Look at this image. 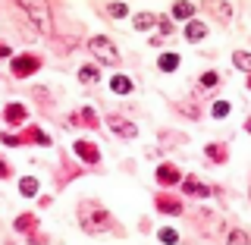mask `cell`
Wrapping results in <instances>:
<instances>
[{"mask_svg": "<svg viewBox=\"0 0 251 245\" xmlns=\"http://www.w3.org/2000/svg\"><path fill=\"white\" fill-rule=\"evenodd\" d=\"M245 129H248V132H251V116H248V123H245Z\"/></svg>", "mask_w": 251, "mask_h": 245, "instance_id": "cell-28", "label": "cell"}, {"mask_svg": "<svg viewBox=\"0 0 251 245\" xmlns=\"http://www.w3.org/2000/svg\"><path fill=\"white\" fill-rule=\"evenodd\" d=\"M204 35H207V26H201L198 19L188 22V28H185V38H188V41H201Z\"/></svg>", "mask_w": 251, "mask_h": 245, "instance_id": "cell-11", "label": "cell"}, {"mask_svg": "<svg viewBox=\"0 0 251 245\" xmlns=\"http://www.w3.org/2000/svg\"><path fill=\"white\" fill-rule=\"evenodd\" d=\"M204 6H207V10L214 13L220 22H229V19H232V6L223 3V0H204Z\"/></svg>", "mask_w": 251, "mask_h": 245, "instance_id": "cell-4", "label": "cell"}, {"mask_svg": "<svg viewBox=\"0 0 251 245\" xmlns=\"http://www.w3.org/2000/svg\"><path fill=\"white\" fill-rule=\"evenodd\" d=\"M6 120H10V123H22V120H25V107H19V104L6 107Z\"/></svg>", "mask_w": 251, "mask_h": 245, "instance_id": "cell-17", "label": "cell"}, {"mask_svg": "<svg viewBox=\"0 0 251 245\" xmlns=\"http://www.w3.org/2000/svg\"><path fill=\"white\" fill-rule=\"evenodd\" d=\"M210 113H214L217 120H223V116H229V101H217V104H214V110H210Z\"/></svg>", "mask_w": 251, "mask_h": 245, "instance_id": "cell-18", "label": "cell"}, {"mask_svg": "<svg viewBox=\"0 0 251 245\" xmlns=\"http://www.w3.org/2000/svg\"><path fill=\"white\" fill-rule=\"evenodd\" d=\"M176 230H160V242H176Z\"/></svg>", "mask_w": 251, "mask_h": 245, "instance_id": "cell-24", "label": "cell"}, {"mask_svg": "<svg viewBox=\"0 0 251 245\" xmlns=\"http://www.w3.org/2000/svg\"><path fill=\"white\" fill-rule=\"evenodd\" d=\"M226 239H229V242H235V245H245V242H248V236L242 233V230H232L229 236H226Z\"/></svg>", "mask_w": 251, "mask_h": 245, "instance_id": "cell-21", "label": "cell"}, {"mask_svg": "<svg viewBox=\"0 0 251 245\" xmlns=\"http://www.w3.org/2000/svg\"><path fill=\"white\" fill-rule=\"evenodd\" d=\"M185 192L188 195H201V198H204V195H207V189H204L201 183H192V179H188V183H185Z\"/></svg>", "mask_w": 251, "mask_h": 245, "instance_id": "cell-19", "label": "cell"}, {"mask_svg": "<svg viewBox=\"0 0 251 245\" xmlns=\"http://www.w3.org/2000/svg\"><path fill=\"white\" fill-rule=\"evenodd\" d=\"M110 88H113L116 94H129V91H132V79H126V76H113V79H110Z\"/></svg>", "mask_w": 251, "mask_h": 245, "instance_id": "cell-14", "label": "cell"}, {"mask_svg": "<svg viewBox=\"0 0 251 245\" xmlns=\"http://www.w3.org/2000/svg\"><path fill=\"white\" fill-rule=\"evenodd\" d=\"M107 10H110V16H126V13H129V10H126V3H110Z\"/></svg>", "mask_w": 251, "mask_h": 245, "instance_id": "cell-23", "label": "cell"}, {"mask_svg": "<svg viewBox=\"0 0 251 245\" xmlns=\"http://www.w3.org/2000/svg\"><path fill=\"white\" fill-rule=\"evenodd\" d=\"M248 85H251V79H248Z\"/></svg>", "mask_w": 251, "mask_h": 245, "instance_id": "cell-29", "label": "cell"}, {"mask_svg": "<svg viewBox=\"0 0 251 245\" xmlns=\"http://www.w3.org/2000/svg\"><path fill=\"white\" fill-rule=\"evenodd\" d=\"M78 217H82V226H85L88 233L110 230V226H113V220L107 217V211L100 208V204H94V201H85V204H82V211H78Z\"/></svg>", "mask_w": 251, "mask_h": 245, "instance_id": "cell-1", "label": "cell"}, {"mask_svg": "<svg viewBox=\"0 0 251 245\" xmlns=\"http://www.w3.org/2000/svg\"><path fill=\"white\" fill-rule=\"evenodd\" d=\"M110 126H113V132H116V136H126V138H135V126H132L129 120H123V116H110V120H107Z\"/></svg>", "mask_w": 251, "mask_h": 245, "instance_id": "cell-5", "label": "cell"}, {"mask_svg": "<svg viewBox=\"0 0 251 245\" xmlns=\"http://www.w3.org/2000/svg\"><path fill=\"white\" fill-rule=\"evenodd\" d=\"M207 151H210V161H223V148L220 145H210Z\"/></svg>", "mask_w": 251, "mask_h": 245, "instance_id": "cell-25", "label": "cell"}, {"mask_svg": "<svg viewBox=\"0 0 251 245\" xmlns=\"http://www.w3.org/2000/svg\"><path fill=\"white\" fill-rule=\"evenodd\" d=\"M232 63L239 69H245V73H251V54H245V51H235L232 54Z\"/></svg>", "mask_w": 251, "mask_h": 245, "instance_id": "cell-15", "label": "cell"}, {"mask_svg": "<svg viewBox=\"0 0 251 245\" xmlns=\"http://www.w3.org/2000/svg\"><path fill=\"white\" fill-rule=\"evenodd\" d=\"M19 6L31 16V22L41 31H50V10H47L44 0H19Z\"/></svg>", "mask_w": 251, "mask_h": 245, "instance_id": "cell-2", "label": "cell"}, {"mask_svg": "<svg viewBox=\"0 0 251 245\" xmlns=\"http://www.w3.org/2000/svg\"><path fill=\"white\" fill-rule=\"evenodd\" d=\"M88 47H91L94 57H98L100 63H107V66H116V63H120V51L113 47V41H110V38H104V35H100V38H91Z\"/></svg>", "mask_w": 251, "mask_h": 245, "instance_id": "cell-3", "label": "cell"}, {"mask_svg": "<svg viewBox=\"0 0 251 245\" xmlns=\"http://www.w3.org/2000/svg\"><path fill=\"white\" fill-rule=\"evenodd\" d=\"M157 211H163V214H179V211H182V204L167 198V195H160V198H157Z\"/></svg>", "mask_w": 251, "mask_h": 245, "instance_id": "cell-12", "label": "cell"}, {"mask_svg": "<svg viewBox=\"0 0 251 245\" xmlns=\"http://www.w3.org/2000/svg\"><path fill=\"white\" fill-rule=\"evenodd\" d=\"M19 192H22V195H28V198H31V195L38 192V179H35V176H25V179L19 183Z\"/></svg>", "mask_w": 251, "mask_h": 245, "instance_id": "cell-16", "label": "cell"}, {"mask_svg": "<svg viewBox=\"0 0 251 245\" xmlns=\"http://www.w3.org/2000/svg\"><path fill=\"white\" fill-rule=\"evenodd\" d=\"M157 66H160V73H173V69H179V57L176 54H160Z\"/></svg>", "mask_w": 251, "mask_h": 245, "instance_id": "cell-13", "label": "cell"}, {"mask_svg": "<svg viewBox=\"0 0 251 245\" xmlns=\"http://www.w3.org/2000/svg\"><path fill=\"white\" fill-rule=\"evenodd\" d=\"M157 19H160V16H154V13H138L132 22H135V28H138V31H148V28H154V26H157Z\"/></svg>", "mask_w": 251, "mask_h": 245, "instance_id": "cell-9", "label": "cell"}, {"mask_svg": "<svg viewBox=\"0 0 251 245\" xmlns=\"http://www.w3.org/2000/svg\"><path fill=\"white\" fill-rule=\"evenodd\" d=\"M0 57H10V47H6L3 41H0Z\"/></svg>", "mask_w": 251, "mask_h": 245, "instance_id": "cell-27", "label": "cell"}, {"mask_svg": "<svg viewBox=\"0 0 251 245\" xmlns=\"http://www.w3.org/2000/svg\"><path fill=\"white\" fill-rule=\"evenodd\" d=\"M38 69V60L35 57H16L13 60V73L16 76H28V73H35Z\"/></svg>", "mask_w": 251, "mask_h": 245, "instance_id": "cell-7", "label": "cell"}, {"mask_svg": "<svg viewBox=\"0 0 251 245\" xmlns=\"http://www.w3.org/2000/svg\"><path fill=\"white\" fill-rule=\"evenodd\" d=\"M75 154L82 157V161H88V163H98V157H100L91 141H75Z\"/></svg>", "mask_w": 251, "mask_h": 245, "instance_id": "cell-8", "label": "cell"}, {"mask_svg": "<svg viewBox=\"0 0 251 245\" xmlns=\"http://www.w3.org/2000/svg\"><path fill=\"white\" fill-rule=\"evenodd\" d=\"M157 179H160V186H176L179 179H182V173L173 167V163H163V167L157 170Z\"/></svg>", "mask_w": 251, "mask_h": 245, "instance_id": "cell-6", "label": "cell"}, {"mask_svg": "<svg viewBox=\"0 0 251 245\" xmlns=\"http://www.w3.org/2000/svg\"><path fill=\"white\" fill-rule=\"evenodd\" d=\"M78 79H82V82L88 85V82H94V79H98V69H94V66H82V73H78Z\"/></svg>", "mask_w": 251, "mask_h": 245, "instance_id": "cell-20", "label": "cell"}, {"mask_svg": "<svg viewBox=\"0 0 251 245\" xmlns=\"http://www.w3.org/2000/svg\"><path fill=\"white\" fill-rule=\"evenodd\" d=\"M195 16V6L188 3V0H179V3H173V19H192Z\"/></svg>", "mask_w": 251, "mask_h": 245, "instance_id": "cell-10", "label": "cell"}, {"mask_svg": "<svg viewBox=\"0 0 251 245\" xmlns=\"http://www.w3.org/2000/svg\"><path fill=\"white\" fill-rule=\"evenodd\" d=\"M31 226H35V217H19L16 220V230H22V233L31 230Z\"/></svg>", "mask_w": 251, "mask_h": 245, "instance_id": "cell-22", "label": "cell"}, {"mask_svg": "<svg viewBox=\"0 0 251 245\" xmlns=\"http://www.w3.org/2000/svg\"><path fill=\"white\" fill-rule=\"evenodd\" d=\"M201 85H207V88H210V85H217V73H204L201 76Z\"/></svg>", "mask_w": 251, "mask_h": 245, "instance_id": "cell-26", "label": "cell"}]
</instances>
